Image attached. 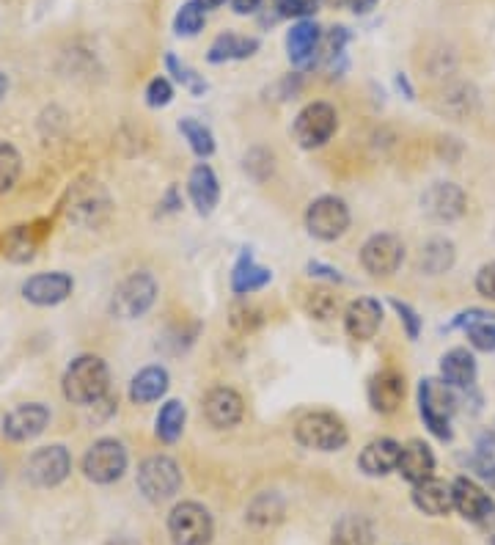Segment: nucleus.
<instances>
[{"mask_svg": "<svg viewBox=\"0 0 495 545\" xmlns=\"http://www.w3.org/2000/svg\"><path fill=\"white\" fill-rule=\"evenodd\" d=\"M64 397L72 405H97L110 389V369L99 356H77L61 380Z\"/></svg>", "mask_w": 495, "mask_h": 545, "instance_id": "nucleus-1", "label": "nucleus"}, {"mask_svg": "<svg viewBox=\"0 0 495 545\" xmlns=\"http://www.w3.org/2000/svg\"><path fill=\"white\" fill-rule=\"evenodd\" d=\"M418 411L429 427V433L438 435L440 441L451 438V413L457 411V397L454 389L443 380H421L418 386Z\"/></svg>", "mask_w": 495, "mask_h": 545, "instance_id": "nucleus-2", "label": "nucleus"}, {"mask_svg": "<svg viewBox=\"0 0 495 545\" xmlns=\"http://www.w3.org/2000/svg\"><path fill=\"white\" fill-rule=\"evenodd\" d=\"M297 444L306 449H317V452H339L350 441V433L341 422L339 416L328 411L306 413L295 427Z\"/></svg>", "mask_w": 495, "mask_h": 545, "instance_id": "nucleus-3", "label": "nucleus"}, {"mask_svg": "<svg viewBox=\"0 0 495 545\" xmlns=\"http://www.w3.org/2000/svg\"><path fill=\"white\" fill-rule=\"evenodd\" d=\"M306 229L311 237L333 243L350 229V207L339 196H319L308 204Z\"/></svg>", "mask_w": 495, "mask_h": 545, "instance_id": "nucleus-4", "label": "nucleus"}, {"mask_svg": "<svg viewBox=\"0 0 495 545\" xmlns=\"http://www.w3.org/2000/svg\"><path fill=\"white\" fill-rule=\"evenodd\" d=\"M154 298H157V281L149 273H132L113 292L110 312L119 320H138L152 309Z\"/></svg>", "mask_w": 495, "mask_h": 545, "instance_id": "nucleus-5", "label": "nucleus"}, {"mask_svg": "<svg viewBox=\"0 0 495 545\" xmlns=\"http://www.w3.org/2000/svg\"><path fill=\"white\" fill-rule=\"evenodd\" d=\"M138 488L154 504L176 496V490L182 488V471L176 466V460L165 455L146 457L138 468Z\"/></svg>", "mask_w": 495, "mask_h": 545, "instance_id": "nucleus-6", "label": "nucleus"}, {"mask_svg": "<svg viewBox=\"0 0 495 545\" xmlns=\"http://www.w3.org/2000/svg\"><path fill=\"white\" fill-rule=\"evenodd\" d=\"M336 127H339L336 108L328 105V102H311L297 113L292 133H295V141L303 149H317V146L328 144L333 133H336Z\"/></svg>", "mask_w": 495, "mask_h": 545, "instance_id": "nucleus-7", "label": "nucleus"}, {"mask_svg": "<svg viewBox=\"0 0 495 545\" xmlns=\"http://www.w3.org/2000/svg\"><path fill=\"white\" fill-rule=\"evenodd\" d=\"M212 532H215L212 515L196 501L176 504L168 518V534L174 545H207L212 540Z\"/></svg>", "mask_w": 495, "mask_h": 545, "instance_id": "nucleus-8", "label": "nucleus"}, {"mask_svg": "<svg viewBox=\"0 0 495 545\" xmlns=\"http://www.w3.org/2000/svg\"><path fill=\"white\" fill-rule=\"evenodd\" d=\"M127 449L116 438H99L83 457V474L97 485H110L127 471Z\"/></svg>", "mask_w": 495, "mask_h": 545, "instance_id": "nucleus-9", "label": "nucleus"}, {"mask_svg": "<svg viewBox=\"0 0 495 545\" xmlns=\"http://www.w3.org/2000/svg\"><path fill=\"white\" fill-rule=\"evenodd\" d=\"M405 259V245L396 234H374L361 248V265L369 276H391Z\"/></svg>", "mask_w": 495, "mask_h": 545, "instance_id": "nucleus-10", "label": "nucleus"}, {"mask_svg": "<svg viewBox=\"0 0 495 545\" xmlns=\"http://www.w3.org/2000/svg\"><path fill=\"white\" fill-rule=\"evenodd\" d=\"M72 471V455L61 444L42 446L28 460V479L39 488H55L61 485Z\"/></svg>", "mask_w": 495, "mask_h": 545, "instance_id": "nucleus-11", "label": "nucleus"}, {"mask_svg": "<svg viewBox=\"0 0 495 545\" xmlns=\"http://www.w3.org/2000/svg\"><path fill=\"white\" fill-rule=\"evenodd\" d=\"M47 424H50V408L42 402H25L3 416V435L14 444H22L42 435Z\"/></svg>", "mask_w": 495, "mask_h": 545, "instance_id": "nucleus-12", "label": "nucleus"}, {"mask_svg": "<svg viewBox=\"0 0 495 545\" xmlns=\"http://www.w3.org/2000/svg\"><path fill=\"white\" fill-rule=\"evenodd\" d=\"M75 290V279L69 273L53 270V273H36L22 284V298L33 306H58Z\"/></svg>", "mask_w": 495, "mask_h": 545, "instance_id": "nucleus-13", "label": "nucleus"}, {"mask_svg": "<svg viewBox=\"0 0 495 545\" xmlns=\"http://www.w3.org/2000/svg\"><path fill=\"white\" fill-rule=\"evenodd\" d=\"M421 210L427 212L432 221L451 223L465 212V193L454 182H435L421 196Z\"/></svg>", "mask_w": 495, "mask_h": 545, "instance_id": "nucleus-14", "label": "nucleus"}, {"mask_svg": "<svg viewBox=\"0 0 495 545\" xmlns=\"http://www.w3.org/2000/svg\"><path fill=\"white\" fill-rule=\"evenodd\" d=\"M204 413H207V422L218 430H229V427H237L245 416V405H242V397L229 386H215L204 397Z\"/></svg>", "mask_w": 495, "mask_h": 545, "instance_id": "nucleus-15", "label": "nucleus"}, {"mask_svg": "<svg viewBox=\"0 0 495 545\" xmlns=\"http://www.w3.org/2000/svg\"><path fill=\"white\" fill-rule=\"evenodd\" d=\"M380 325H383V306H380V301H374V298H358L344 312V331L355 342L372 339L380 331Z\"/></svg>", "mask_w": 495, "mask_h": 545, "instance_id": "nucleus-16", "label": "nucleus"}, {"mask_svg": "<svg viewBox=\"0 0 495 545\" xmlns=\"http://www.w3.org/2000/svg\"><path fill=\"white\" fill-rule=\"evenodd\" d=\"M369 405L377 413H396L405 400V378L396 369H383L369 380Z\"/></svg>", "mask_w": 495, "mask_h": 545, "instance_id": "nucleus-17", "label": "nucleus"}, {"mask_svg": "<svg viewBox=\"0 0 495 545\" xmlns=\"http://www.w3.org/2000/svg\"><path fill=\"white\" fill-rule=\"evenodd\" d=\"M451 490H454V510L460 512L462 518H468L473 523L490 521V512H495L493 499L473 479L460 477L451 485Z\"/></svg>", "mask_w": 495, "mask_h": 545, "instance_id": "nucleus-18", "label": "nucleus"}, {"mask_svg": "<svg viewBox=\"0 0 495 545\" xmlns=\"http://www.w3.org/2000/svg\"><path fill=\"white\" fill-rule=\"evenodd\" d=\"M319 42H322V34H319V25L314 20H300V23H295L289 36H286L289 61L295 67H311L317 61Z\"/></svg>", "mask_w": 495, "mask_h": 545, "instance_id": "nucleus-19", "label": "nucleus"}, {"mask_svg": "<svg viewBox=\"0 0 495 545\" xmlns=\"http://www.w3.org/2000/svg\"><path fill=\"white\" fill-rule=\"evenodd\" d=\"M399 455H402V446L396 444L394 438H377L372 444L363 446L361 457H358V466L369 477H385V474L396 471Z\"/></svg>", "mask_w": 495, "mask_h": 545, "instance_id": "nucleus-20", "label": "nucleus"}, {"mask_svg": "<svg viewBox=\"0 0 495 545\" xmlns=\"http://www.w3.org/2000/svg\"><path fill=\"white\" fill-rule=\"evenodd\" d=\"M413 504L424 515H432V518L449 515L454 510V490L443 479L429 477L424 482L413 485Z\"/></svg>", "mask_w": 495, "mask_h": 545, "instance_id": "nucleus-21", "label": "nucleus"}, {"mask_svg": "<svg viewBox=\"0 0 495 545\" xmlns=\"http://www.w3.org/2000/svg\"><path fill=\"white\" fill-rule=\"evenodd\" d=\"M187 193H190V201H193V207L198 210V215H209V212L218 207L220 182L218 177H215V171H212L207 163H198V166L190 171Z\"/></svg>", "mask_w": 495, "mask_h": 545, "instance_id": "nucleus-22", "label": "nucleus"}, {"mask_svg": "<svg viewBox=\"0 0 495 545\" xmlns=\"http://www.w3.org/2000/svg\"><path fill=\"white\" fill-rule=\"evenodd\" d=\"M440 380L451 389H471L476 380V358L465 347H454L440 358Z\"/></svg>", "mask_w": 495, "mask_h": 545, "instance_id": "nucleus-23", "label": "nucleus"}, {"mask_svg": "<svg viewBox=\"0 0 495 545\" xmlns=\"http://www.w3.org/2000/svg\"><path fill=\"white\" fill-rule=\"evenodd\" d=\"M396 471L407 479V482H424V479L432 477L435 471V455L424 441H410V444L402 446V455H399V466Z\"/></svg>", "mask_w": 495, "mask_h": 545, "instance_id": "nucleus-24", "label": "nucleus"}, {"mask_svg": "<svg viewBox=\"0 0 495 545\" xmlns=\"http://www.w3.org/2000/svg\"><path fill=\"white\" fill-rule=\"evenodd\" d=\"M270 281H273V273L267 267L256 265L251 254H242L240 262L234 265V273H231V290L237 295H251V292L264 290Z\"/></svg>", "mask_w": 495, "mask_h": 545, "instance_id": "nucleus-25", "label": "nucleus"}, {"mask_svg": "<svg viewBox=\"0 0 495 545\" xmlns=\"http://www.w3.org/2000/svg\"><path fill=\"white\" fill-rule=\"evenodd\" d=\"M259 50V39L240 34H220L212 47H209L207 58L212 64H223V61H242L251 58Z\"/></svg>", "mask_w": 495, "mask_h": 545, "instance_id": "nucleus-26", "label": "nucleus"}, {"mask_svg": "<svg viewBox=\"0 0 495 545\" xmlns=\"http://www.w3.org/2000/svg\"><path fill=\"white\" fill-rule=\"evenodd\" d=\"M165 391H168V372L163 367H146L132 378L130 400L135 405H149L160 400Z\"/></svg>", "mask_w": 495, "mask_h": 545, "instance_id": "nucleus-27", "label": "nucleus"}, {"mask_svg": "<svg viewBox=\"0 0 495 545\" xmlns=\"http://www.w3.org/2000/svg\"><path fill=\"white\" fill-rule=\"evenodd\" d=\"M374 543V526L369 518L363 515H344L336 526H333V537L330 545H372Z\"/></svg>", "mask_w": 495, "mask_h": 545, "instance_id": "nucleus-28", "label": "nucleus"}, {"mask_svg": "<svg viewBox=\"0 0 495 545\" xmlns=\"http://www.w3.org/2000/svg\"><path fill=\"white\" fill-rule=\"evenodd\" d=\"M451 265H454V243H451V240L435 237V240H429V243L421 248L418 267H421L427 276H440V273L451 270Z\"/></svg>", "mask_w": 495, "mask_h": 545, "instance_id": "nucleus-29", "label": "nucleus"}, {"mask_svg": "<svg viewBox=\"0 0 495 545\" xmlns=\"http://www.w3.org/2000/svg\"><path fill=\"white\" fill-rule=\"evenodd\" d=\"M185 419L187 411L182 402L179 400L163 402V408L157 413V422H154V433H157V438H160L163 444H174V441H179L182 430H185Z\"/></svg>", "mask_w": 495, "mask_h": 545, "instance_id": "nucleus-30", "label": "nucleus"}, {"mask_svg": "<svg viewBox=\"0 0 495 545\" xmlns=\"http://www.w3.org/2000/svg\"><path fill=\"white\" fill-rule=\"evenodd\" d=\"M108 210V199H105V193L97 188V182L94 185H88L86 196H80L77 193L75 201H72V207H69V215L75 218L77 223H97V212Z\"/></svg>", "mask_w": 495, "mask_h": 545, "instance_id": "nucleus-31", "label": "nucleus"}, {"mask_svg": "<svg viewBox=\"0 0 495 545\" xmlns=\"http://www.w3.org/2000/svg\"><path fill=\"white\" fill-rule=\"evenodd\" d=\"M3 254L9 256L11 262H31L33 256H36V237H33L31 229H25V226H17L14 232H9L6 237V243H3Z\"/></svg>", "mask_w": 495, "mask_h": 545, "instance_id": "nucleus-32", "label": "nucleus"}, {"mask_svg": "<svg viewBox=\"0 0 495 545\" xmlns=\"http://www.w3.org/2000/svg\"><path fill=\"white\" fill-rule=\"evenodd\" d=\"M179 133L185 135V141L198 157H209L215 152V135L209 133V127H204L196 119H182L179 122Z\"/></svg>", "mask_w": 495, "mask_h": 545, "instance_id": "nucleus-33", "label": "nucleus"}, {"mask_svg": "<svg viewBox=\"0 0 495 545\" xmlns=\"http://www.w3.org/2000/svg\"><path fill=\"white\" fill-rule=\"evenodd\" d=\"M284 515V501L278 499L275 493H262L259 499L253 501L251 510H248V521L256 526H270Z\"/></svg>", "mask_w": 495, "mask_h": 545, "instance_id": "nucleus-34", "label": "nucleus"}, {"mask_svg": "<svg viewBox=\"0 0 495 545\" xmlns=\"http://www.w3.org/2000/svg\"><path fill=\"white\" fill-rule=\"evenodd\" d=\"M20 171H22L20 152L11 144H6V141H0V193H9V190L17 185Z\"/></svg>", "mask_w": 495, "mask_h": 545, "instance_id": "nucleus-35", "label": "nucleus"}, {"mask_svg": "<svg viewBox=\"0 0 495 545\" xmlns=\"http://www.w3.org/2000/svg\"><path fill=\"white\" fill-rule=\"evenodd\" d=\"M165 67H168V72H171V75H174V78L179 80V83H182V86L190 91V94L201 97V94L207 91V80L201 78L196 69H190L187 64H182V61L174 56V53H168V56H165Z\"/></svg>", "mask_w": 495, "mask_h": 545, "instance_id": "nucleus-36", "label": "nucleus"}, {"mask_svg": "<svg viewBox=\"0 0 495 545\" xmlns=\"http://www.w3.org/2000/svg\"><path fill=\"white\" fill-rule=\"evenodd\" d=\"M204 23H207V12H204V9H198L196 3L190 0V3H185V6L176 12L174 28L179 36H196L198 31L204 28Z\"/></svg>", "mask_w": 495, "mask_h": 545, "instance_id": "nucleus-37", "label": "nucleus"}, {"mask_svg": "<svg viewBox=\"0 0 495 545\" xmlns=\"http://www.w3.org/2000/svg\"><path fill=\"white\" fill-rule=\"evenodd\" d=\"M306 312L311 314L314 320H330V317H336V312H339V298H333V295L325 290L308 292Z\"/></svg>", "mask_w": 495, "mask_h": 545, "instance_id": "nucleus-38", "label": "nucleus"}, {"mask_svg": "<svg viewBox=\"0 0 495 545\" xmlns=\"http://www.w3.org/2000/svg\"><path fill=\"white\" fill-rule=\"evenodd\" d=\"M468 339L476 350H484V353H495V323L487 320V323H476L468 328Z\"/></svg>", "mask_w": 495, "mask_h": 545, "instance_id": "nucleus-39", "label": "nucleus"}, {"mask_svg": "<svg viewBox=\"0 0 495 545\" xmlns=\"http://www.w3.org/2000/svg\"><path fill=\"white\" fill-rule=\"evenodd\" d=\"M174 100V86L168 83V78H154L149 86H146V102L152 108H165L168 102Z\"/></svg>", "mask_w": 495, "mask_h": 545, "instance_id": "nucleus-40", "label": "nucleus"}, {"mask_svg": "<svg viewBox=\"0 0 495 545\" xmlns=\"http://www.w3.org/2000/svg\"><path fill=\"white\" fill-rule=\"evenodd\" d=\"M317 6L319 0H275V9L281 17H300V20L317 12Z\"/></svg>", "mask_w": 495, "mask_h": 545, "instance_id": "nucleus-41", "label": "nucleus"}, {"mask_svg": "<svg viewBox=\"0 0 495 545\" xmlns=\"http://www.w3.org/2000/svg\"><path fill=\"white\" fill-rule=\"evenodd\" d=\"M391 306H394V312L399 314V320L405 323L407 339H418V334H421V317L416 314V309L402 301H391Z\"/></svg>", "mask_w": 495, "mask_h": 545, "instance_id": "nucleus-42", "label": "nucleus"}, {"mask_svg": "<svg viewBox=\"0 0 495 545\" xmlns=\"http://www.w3.org/2000/svg\"><path fill=\"white\" fill-rule=\"evenodd\" d=\"M259 323H262V312L253 309V306H237V309L231 312V325H234L237 331H251L253 325Z\"/></svg>", "mask_w": 495, "mask_h": 545, "instance_id": "nucleus-43", "label": "nucleus"}, {"mask_svg": "<svg viewBox=\"0 0 495 545\" xmlns=\"http://www.w3.org/2000/svg\"><path fill=\"white\" fill-rule=\"evenodd\" d=\"M476 292L487 298V301H495V262H487V265L476 273Z\"/></svg>", "mask_w": 495, "mask_h": 545, "instance_id": "nucleus-44", "label": "nucleus"}, {"mask_svg": "<svg viewBox=\"0 0 495 545\" xmlns=\"http://www.w3.org/2000/svg\"><path fill=\"white\" fill-rule=\"evenodd\" d=\"M487 320H493V314L482 312V309H471V312L457 314V320H454V323H451V328H465V331H468V328H471V325H476V323H487Z\"/></svg>", "mask_w": 495, "mask_h": 545, "instance_id": "nucleus-45", "label": "nucleus"}, {"mask_svg": "<svg viewBox=\"0 0 495 545\" xmlns=\"http://www.w3.org/2000/svg\"><path fill=\"white\" fill-rule=\"evenodd\" d=\"M308 276H317V279H328V281H344V276H341L336 267L330 265H322V262H308L306 265Z\"/></svg>", "mask_w": 495, "mask_h": 545, "instance_id": "nucleus-46", "label": "nucleus"}, {"mask_svg": "<svg viewBox=\"0 0 495 545\" xmlns=\"http://www.w3.org/2000/svg\"><path fill=\"white\" fill-rule=\"evenodd\" d=\"M231 6L237 14H253L262 6V0H231Z\"/></svg>", "mask_w": 495, "mask_h": 545, "instance_id": "nucleus-47", "label": "nucleus"}, {"mask_svg": "<svg viewBox=\"0 0 495 545\" xmlns=\"http://www.w3.org/2000/svg\"><path fill=\"white\" fill-rule=\"evenodd\" d=\"M355 14H369L377 6V0H344Z\"/></svg>", "mask_w": 495, "mask_h": 545, "instance_id": "nucleus-48", "label": "nucleus"}, {"mask_svg": "<svg viewBox=\"0 0 495 545\" xmlns=\"http://www.w3.org/2000/svg\"><path fill=\"white\" fill-rule=\"evenodd\" d=\"M193 3H196L198 9H204V12H212V9H220L226 0H193Z\"/></svg>", "mask_w": 495, "mask_h": 545, "instance_id": "nucleus-49", "label": "nucleus"}, {"mask_svg": "<svg viewBox=\"0 0 495 545\" xmlns=\"http://www.w3.org/2000/svg\"><path fill=\"white\" fill-rule=\"evenodd\" d=\"M6 91H9V78L0 72V102H3V97H6Z\"/></svg>", "mask_w": 495, "mask_h": 545, "instance_id": "nucleus-50", "label": "nucleus"}, {"mask_svg": "<svg viewBox=\"0 0 495 545\" xmlns=\"http://www.w3.org/2000/svg\"><path fill=\"white\" fill-rule=\"evenodd\" d=\"M487 479H490V488L495 490V466L490 468V471H487Z\"/></svg>", "mask_w": 495, "mask_h": 545, "instance_id": "nucleus-51", "label": "nucleus"}, {"mask_svg": "<svg viewBox=\"0 0 495 545\" xmlns=\"http://www.w3.org/2000/svg\"><path fill=\"white\" fill-rule=\"evenodd\" d=\"M319 3H330V6H341L344 0H319Z\"/></svg>", "mask_w": 495, "mask_h": 545, "instance_id": "nucleus-52", "label": "nucleus"}, {"mask_svg": "<svg viewBox=\"0 0 495 545\" xmlns=\"http://www.w3.org/2000/svg\"><path fill=\"white\" fill-rule=\"evenodd\" d=\"M493 545H495V537H493Z\"/></svg>", "mask_w": 495, "mask_h": 545, "instance_id": "nucleus-53", "label": "nucleus"}]
</instances>
